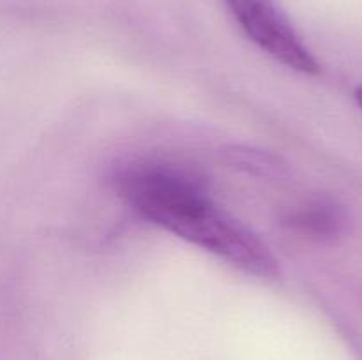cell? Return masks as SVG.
Returning a JSON list of instances; mask_svg holds the SVG:
<instances>
[{
    "instance_id": "obj_2",
    "label": "cell",
    "mask_w": 362,
    "mask_h": 360,
    "mask_svg": "<svg viewBox=\"0 0 362 360\" xmlns=\"http://www.w3.org/2000/svg\"><path fill=\"white\" fill-rule=\"evenodd\" d=\"M247 37L272 59L299 73L317 74L318 62L272 0H225Z\"/></svg>"
},
{
    "instance_id": "obj_4",
    "label": "cell",
    "mask_w": 362,
    "mask_h": 360,
    "mask_svg": "<svg viewBox=\"0 0 362 360\" xmlns=\"http://www.w3.org/2000/svg\"><path fill=\"white\" fill-rule=\"evenodd\" d=\"M356 101L359 102V106L362 108V85L356 90Z\"/></svg>"
},
{
    "instance_id": "obj_3",
    "label": "cell",
    "mask_w": 362,
    "mask_h": 360,
    "mask_svg": "<svg viewBox=\"0 0 362 360\" xmlns=\"http://www.w3.org/2000/svg\"><path fill=\"white\" fill-rule=\"evenodd\" d=\"M292 222L293 226L311 235H332L341 226V215L338 208L318 203L297 212L292 217Z\"/></svg>"
},
{
    "instance_id": "obj_1",
    "label": "cell",
    "mask_w": 362,
    "mask_h": 360,
    "mask_svg": "<svg viewBox=\"0 0 362 360\" xmlns=\"http://www.w3.org/2000/svg\"><path fill=\"white\" fill-rule=\"evenodd\" d=\"M117 184L127 203L147 221L258 277L278 275L267 246L216 207L193 176L170 166L134 164L120 173Z\"/></svg>"
}]
</instances>
